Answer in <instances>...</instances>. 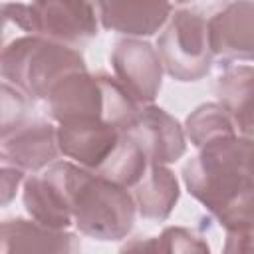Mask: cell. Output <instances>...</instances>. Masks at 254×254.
Listing matches in <instances>:
<instances>
[{"label": "cell", "instance_id": "cell-1", "mask_svg": "<svg viewBox=\"0 0 254 254\" xmlns=\"http://www.w3.org/2000/svg\"><path fill=\"white\" fill-rule=\"evenodd\" d=\"M248 155L250 139L222 137L202 145L183 169L187 190L224 232H240L254 224V177Z\"/></svg>", "mask_w": 254, "mask_h": 254}, {"label": "cell", "instance_id": "cell-2", "mask_svg": "<svg viewBox=\"0 0 254 254\" xmlns=\"http://www.w3.org/2000/svg\"><path fill=\"white\" fill-rule=\"evenodd\" d=\"M65 189L79 234L101 242L127 238L137 216L129 189L71 161H65Z\"/></svg>", "mask_w": 254, "mask_h": 254}, {"label": "cell", "instance_id": "cell-3", "mask_svg": "<svg viewBox=\"0 0 254 254\" xmlns=\"http://www.w3.org/2000/svg\"><path fill=\"white\" fill-rule=\"evenodd\" d=\"M79 69H87L79 50L34 34L12 40L2 50L0 60L4 81L18 87L32 101H46L52 87L64 75Z\"/></svg>", "mask_w": 254, "mask_h": 254}, {"label": "cell", "instance_id": "cell-4", "mask_svg": "<svg viewBox=\"0 0 254 254\" xmlns=\"http://www.w3.org/2000/svg\"><path fill=\"white\" fill-rule=\"evenodd\" d=\"M4 20L20 30L67 46H81L97 36V8L93 0H32V4H4Z\"/></svg>", "mask_w": 254, "mask_h": 254}, {"label": "cell", "instance_id": "cell-5", "mask_svg": "<svg viewBox=\"0 0 254 254\" xmlns=\"http://www.w3.org/2000/svg\"><path fill=\"white\" fill-rule=\"evenodd\" d=\"M165 71L177 81H198L212 65L208 22L192 10H177L157 40Z\"/></svg>", "mask_w": 254, "mask_h": 254}, {"label": "cell", "instance_id": "cell-6", "mask_svg": "<svg viewBox=\"0 0 254 254\" xmlns=\"http://www.w3.org/2000/svg\"><path fill=\"white\" fill-rule=\"evenodd\" d=\"M111 67L119 83L141 105L153 103L163 85V62L149 42L141 38H123L111 52Z\"/></svg>", "mask_w": 254, "mask_h": 254}, {"label": "cell", "instance_id": "cell-7", "mask_svg": "<svg viewBox=\"0 0 254 254\" xmlns=\"http://www.w3.org/2000/svg\"><path fill=\"white\" fill-rule=\"evenodd\" d=\"M58 127L42 119H22L2 129L0 159L2 165L18 167L26 173H38L58 161Z\"/></svg>", "mask_w": 254, "mask_h": 254}, {"label": "cell", "instance_id": "cell-8", "mask_svg": "<svg viewBox=\"0 0 254 254\" xmlns=\"http://www.w3.org/2000/svg\"><path fill=\"white\" fill-rule=\"evenodd\" d=\"M121 133L99 117H79L58 123V145L64 157L95 173L115 151Z\"/></svg>", "mask_w": 254, "mask_h": 254}, {"label": "cell", "instance_id": "cell-9", "mask_svg": "<svg viewBox=\"0 0 254 254\" xmlns=\"http://www.w3.org/2000/svg\"><path fill=\"white\" fill-rule=\"evenodd\" d=\"M22 200L30 218L50 228L67 230L73 216L65 189V161H56L38 175L32 173L24 181Z\"/></svg>", "mask_w": 254, "mask_h": 254}, {"label": "cell", "instance_id": "cell-10", "mask_svg": "<svg viewBox=\"0 0 254 254\" xmlns=\"http://www.w3.org/2000/svg\"><path fill=\"white\" fill-rule=\"evenodd\" d=\"M214 56L254 62V0H234L208 20Z\"/></svg>", "mask_w": 254, "mask_h": 254}, {"label": "cell", "instance_id": "cell-11", "mask_svg": "<svg viewBox=\"0 0 254 254\" xmlns=\"http://www.w3.org/2000/svg\"><path fill=\"white\" fill-rule=\"evenodd\" d=\"M46 103L50 117L58 123L79 117L103 119L105 93L101 75H91L87 69L71 71L52 87L46 97Z\"/></svg>", "mask_w": 254, "mask_h": 254}, {"label": "cell", "instance_id": "cell-12", "mask_svg": "<svg viewBox=\"0 0 254 254\" xmlns=\"http://www.w3.org/2000/svg\"><path fill=\"white\" fill-rule=\"evenodd\" d=\"M143 147L149 163L171 165L187 153V133L181 123L165 109L147 103L137 121L127 131Z\"/></svg>", "mask_w": 254, "mask_h": 254}, {"label": "cell", "instance_id": "cell-13", "mask_svg": "<svg viewBox=\"0 0 254 254\" xmlns=\"http://www.w3.org/2000/svg\"><path fill=\"white\" fill-rule=\"evenodd\" d=\"M105 30L143 38L157 34L171 18L173 0H93Z\"/></svg>", "mask_w": 254, "mask_h": 254}, {"label": "cell", "instance_id": "cell-14", "mask_svg": "<svg viewBox=\"0 0 254 254\" xmlns=\"http://www.w3.org/2000/svg\"><path fill=\"white\" fill-rule=\"evenodd\" d=\"M81 244L67 230L50 228L38 220L8 218L0 228V250L10 252H75Z\"/></svg>", "mask_w": 254, "mask_h": 254}, {"label": "cell", "instance_id": "cell-15", "mask_svg": "<svg viewBox=\"0 0 254 254\" xmlns=\"http://www.w3.org/2000/svg\"><path fill=\"white\" fill-rule=\"evenodd\" d=\"M131 194L141 218L161 222L173 212L175 204L179 202L181 190L175 173L167 165L149 163L141 181L131 189Z\"/></svg>", "mask_w": 254, "mask_h": 254}, {"label": "cell", "instance_id": "cell-16", "mask_svg": "<svg viewBox=\"0 0 254 254\" xmlns=\"http://www.w3.org/2000/svg\"><path fill=\"white\" fill-rule=\"evenodd\" d=\"M216 97L238 135L254 141V65L226 69L216 81Z\"/></svg>", "mask_w": 254, "mask_h": 254}, {"label": "cell", "instance_id": "cell-17", "mask_svg": "<svg viewBox=\"0 0 254 254\" xmlns=\"http://www.w3.org/2000/svg\"><path fill=\"white\" fill-rule=\"evenodd\" d=\"M147 167H149V159H147L143 147L137 143V139L131 133H121V139H119L115 151L95 171V175L131 190L141 181Z\"/></svg>", "mask_w": 254, "mask_h": 254}, {"label": "cell", "instance_id": "cell-18", "mask_svg": "<svg viewBox=\"0 0 254 254\" xmlns=\"http://www.w3.org/2000/svg\"><path fill=\"white\" fill-rule=\"evenodd\" d=\"M185 133L196 149L214 139L238 135L228 111L220 103H202L190 111L185 121Z\"/></svg>", "mask_w": 254, "mask_h": 254}, {"label": "cell", "instance_id": "cell-19", "mask_svg": "<svg viewBox=\"0 0 254 254\" xmlns=\"http://www.w3.org/2000/svg\"><path fill=\"white\" fill-rule=\"evenodd\" d=\"M123 250H153V252H208V244L192 230L183 226H169L157 238L147 242L125 244Z\"/></svg>", "mask_w": 254, "mask_h": 254}, {"label": "cell", "instance_id": "cell-20", "mask_svg": "<svg viewBox=\"0 0 254 254\" xmlns=\"http://www.w3.org/2000/svg\"><path fill=\"white\" fill-rule=\"evenodd\" d=\"M224 252H254V224L240 232H226Z\"/></svg>", "mask_w": 254, "mask_h": 254}, {"label": "cell", "instance_id": "cell-21", "mask_svg": "<svg viewBox=\"0 0 254 254\" xmlns=\"http://www.w3.org/2000/svg\"><path fill=\"white\" fill-rule=\"evenodd\" d=\"M24 175H26V171H22L18 167L2 165V204H8L14 198L18 185L24 181Z\"/></svg>", "mask_w": 254, "mask_h": 254}, {"label": "cell", "instance_id": "cell-22", "mask_svg": "<svg viewBox=\"0 0 254 254\" xmlns=\"http://www.w3.org/2000/svg\"><path fill=\"white\" fill-rule=\"evenodd\" d=\"M248 167H250V173L254 177V141L250 139V155H248Z\"/></svg>", "mask_w": 254, "mask_h": 254}, {"label": "cell", "instance_id": "cell-23", "mask_svg": "<svg viewBox=\"0 0 254 254\" xmlns=\"http://www.w3.org/2000/svg\"><path fill=\"white\" fill-rule=\"evenodd\" d=\"M175 4H187V2H190V0H173Z\"/></svg>", "mask_w": 254, "mask_h": 254}]
</instances>
